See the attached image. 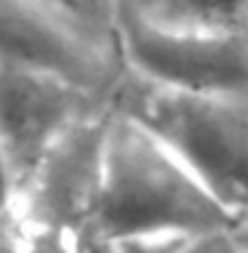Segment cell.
<instances>
[{"instance_id":"obj_2","label":"cell","mask_w":248,"mask_h":253,"mask_svg":"<svg viewBox=\"0 0 248 253\" xmlns=\"http://www.w3.org/2000/svg\"><path fill=\"white\" fill-rule=\"evenodd\" d=\"M107 109L168 149L227 211L248 218V93L157 85L123 70Z\"/></svg>"},{"instance_id":"obj_7","label":"cell","mask_w":248,"mask_h":253,"mask_svg":"<svg viewBox=\"0 0 248 253\" xmlns=\"http://www.w3.org/2000/svg\"><path fill=\"white\" fill-rule=\"evenodd\" d=\"M160 24L211 32H248V0H126Z\"/></svg>"},{"instance_id":"obj_5","label":"cell","mask_w":248,"mask_h":253,"mask_svg":"<svg viewBox=\"0 0 248 253\" xmlns=\"http://www.w3.org/2000/svg\"><path fill=\"white\" fill-rule=\"evenodd\" d=\"M107 107L75 123L43 152L16 195V216L27 227L80 237L91 224L104 173Z\"/></svg>"},{"instance_id":"obj_1","label":"cell","mask_w":248,"mask_h":253,"mask_svg":"<svg viewBox=\"0 0 248 253\" xmlns=\"http://www.w3.org/2000/svg\"><path fill=\"white\" fill-rule=\"evenodd\" d=\"M248 229L165 147L107 109L104 173L91 224L80 237H190ZM78 240V237H75Z\"/></svg>"},{"instance_id":"obj_11","label":"cell","mask_w":248,"mask_h":253,"mask_svg":"<svg viewBox=\"0 0 248 253\" xmlns=\"http://www.w3.org/2000/svg\"><path fill=\"white\" fill-rule=\"evenodd\" d=\"M70 11H75L80 19H86L94 30L101 35L112 38V13H115V0H59ZM115 40V38H112Z\"/></svg>"},{"instance_id":"obj_6","label":"cell","mask_w":248,"mask_h":253,"mask_svg":"<svg viewBox=\"0 0 248 253\" xmlns=\"http://www.w3.org/2000/svg\"><path fill=\"white\" fill-rule=\"evenodd\" d=\"M104 107L101 99L59 78L0 64V149L13 170L16 195L46 149Z\"/></svg>"},{"instance_id":"obj_10","label":"cell","mask_w":248,"mask_h":253,"mask_svg":"<svg viewBox=\"0 0 248 253\" xmlns=\"http://www.w3.org/2000/svg\"><path fill=\"white\" fill-rule=\"evenodd\" d=\"M19 253H78V248H75V237L67 235V232L27 227L24 224Z\"/></svg>"},{"instance_id":"obj_9","label":"cell","mask_w":248,"mask_h":253,"mask_svg":"<svg viewBox=\"0 0 248 253\" xmlns=\"http://www.w3.org/2000/svg\"><path fill=\"white\" fill-rule=\"evenodd\" d=\"M176 253H248V229L208 232L182 243Z\"/></svg>"},{"instance_id":"obj_8","label":"cell","mask_w":248,"mask_h":253,"mask_svg":"<svg viewBox=\"0 0 248 253\" xmlns=\"http://www.w3.org/2000/svg\"><path fill=\"white\" fill-rule=\"evenodd\" d=\"M182 237L165 235H118V237H78V253H176Z\"/></svg>"},{"instance_id":"obj_13","label":"cell","mask_w":248,"mask_h":253,"mask_svg":"<svg viewBox=\"0 0 248 253\" xmlns=\"http://www.w3.org/2000/svg\"><path fill=\"white\" fill-rule=\"evenodd\" d=\"M13 205H16V179H13V170L0 149V213L11 211Z\"/></svg>"},{"instance_id":"obj_3","label":"cell","mask_w":248,"mask_h":253,"mask_svg":"<svg viewBox=\"0 0 248 253\" xmlns=\"http://www.w3.org/2000/svg\"><path fill=\"white\" fill-rule=\"evenodd\" d=\"M112 38L120 67L157 85L248 93V32L160 24L115 0Z\"/></svg>"},{"instance_id":"obj_12","label":"cell","mask_w":248,"mask_h":253,"mask_svg":"<svg viewBox=\"0 0 248 253\" xmlns=\"http://www.w3.org/2000/svg\"><path fill=\"white\" fill-rule=\"evenodd\" d=\"M24 224L16 216V211H5L0 213V253H19V243H22Z\"/></svg>"},{"instance_id":"obj_4","label":"cell","mask_w":248,"mask_h":253,"mask_svg":"<svg viewBox=\"0 0 248 253\" xmlns=\"http://www.w3.org/2000/svg\"><path fill=\"white\" fill-rule=\"evenodd\" d=\"M0 64L59 78L104 104L123 72L115 40L59 0H0Z\"/></svg>"}]
</instances>
